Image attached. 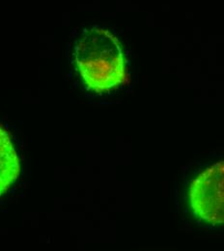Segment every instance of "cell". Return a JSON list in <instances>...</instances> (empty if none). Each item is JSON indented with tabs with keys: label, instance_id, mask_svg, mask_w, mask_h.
Listing matches in <instances>:
<instances>
[{
	"label": "cell",
	"instance_id": "obj_3",
	"mask_svg": "<svg viewBox=\"0 0 224 251\" xmlns=\"http://www.w3.org/2000/svg\"><path fill=\"white\" fill-rule=\"evenodd\" d=\"M20 174V160L9 133L0 126V196L5 193Z\"/></svg>",
	"mask_w": 224,
	"mask_h": 251
},
{
	"label": "cell",
	"instance_id": "obj_1",
	"mask_svg": "<svg viewBox=\"0 0 224 251\" xmlns=\"http://www.w3.org/2000/svg\"><path fill=\"white\" fill-rule=\"evenodd\" d=\"M75 57L85 85L96 93L107 92L127 81L120 43L105 29L84 32L75 46Z\"/></svg>",
	"mask_w": 224,
	"mask_h": 251
},
{
	"label": "cell",
	"instance_id": "obj_2",
	"mask_svg": "<svg viewBox=\"0 0 224 251\" xmlns=\"http://www.w3.org/2000/svg\"><path fill=\"white\" fill-rule=\"evenodd\" d=\"M192 214L204 222L224 225V161L200 173L189 190Z\"/></svg>",
	"mask_w": 224,
	"mask_h": 251
}]
</instances>
